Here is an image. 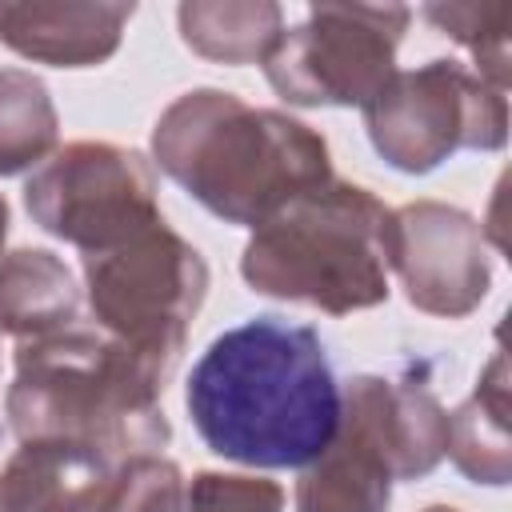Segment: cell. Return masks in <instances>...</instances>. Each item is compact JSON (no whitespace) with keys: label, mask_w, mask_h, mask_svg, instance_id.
Returning a JSON list of instances; mask_svg holds the SVG:
<instances>
[{"label":"cell","mask_w":512,"mask_h":512,"mask_svg":"<svg viewBox=\"0 0 512 512\" xmlns=\"http://www.w3.org/2000/svg\"><path fill=\"white\" fill-rule=\"evenodd\" d=\"M444 456L472 484H508L512 476V444H508V360L496 352L476 380V392L448 412V444Z\"/></svg>","instance_id":"5bb4252c"},{"label":"cell","mask_w":512,"mask_h":512,"mask_svg":"<svg viewBox=\"0 0 512 512\" xmlns=\"http://www.w3.org/2000/svg\"><path fill=\"white\" fill-rule=\"evenodd\" d=\"M80 264L96 328L172 376L208 296L204 256L160 220L116 248L80 256Z\"/></svg>","instance_id":"8992f818"},{"label":"cell","mask_w":512,"mask_h":512,"mask_svg":"<svg viewBox=\"0 0 512 512\" xmlns=\"http://www.w3.org/2000/svg\"><path fill=\"white\" fill-rule=\"evenodd\" d=\"M448 412L420 380L352 376L328 448L296 480V512H388L396 480L444 460Z\"/></svg>","instance_id":"5b68a950"},{"label":"cell","mask_w":512,"mask_h":512,"mask_svg":"<svg viewBox=\"0 0 512 512\" xmlns=\"http://www.w3.org/2000/svg\"><path fill=\"white\" fill-rule=\"evenodd\" d=\"M388 268H396L412 308L444 320L476 312L492 288L480 220L440 200H412L392 212Z\"/></svg>","instance_id":"30bf717a"},{"label":"cell","mask_w":512,"mask_h":512,"mask_svg":"<svg viewBox=\"0 0 512 512\" xmlns=\"http://www.w3.org/2000/svg\"><path fill=\"white\" fill-rule=\"evenodd\" d=\"M176 20L184 44L216 64H264L284 32V8L272 0H188Z\"/></svg>","instance_id":"9a60e30c"},{"label":"cell","mask_w":512,"mask_h":512,"mask_svg":"<svg viewBox=\"0 0 512 512\" xmlns=\"http://www.w3.org/2000/svg\"><path fill=\"white\" fill-rule=\"evenodd\" d=\"M164 388V368L108 332L76 324L16 348L4 416L20 444H72L116 468L172 440Z\"/></svg>","instance_id":"3957f363"},{"label":"cell","mask_w":512,"mask_h":512,"mask_svg":"<svg viewBox=\"0 0 512 512\" xmlns=\"http://www.w3.org/2000/svg\"><path fill=\"white\" fill-rule=\"evenodd\" d=\"M404 4H312L264 56V76L300 108H364L396 72Z\"/></svg>","instance_id":"ba28073f"},{"label":"cell","mask_w":512,"mask_h":512,"mask_svg":"<svg viewBox=\"0 0 512 512\" xmlns=\"http://www.w3.org/2000/svg\"><path fill=\"white\" fill-rule=\"evenodd\" d=\"M104 512H184V472L160 452L132 456L116 464Z\"/></svg>","instance_id":"ac0fdd59"},{"label":"cell","mask_w":512,"mask_h":512,"mask_svg":"<svg viewBox=\"0 0 512 512\" xmlns=\"http://www.w3.org/2000/svg\"><path fill=\"white\" fill-rule=\"evenodd\" d=\"M424 512H460V508H452V504H428Z\"/></svg>","instance_id":"44dd1931"},{"label":"cell","mask_w":512,"mask_h":512,"mask_svg":"<svg viewBox=\"0 0 512 512\" xmlns=\"http://www.w3.org/2000/svg\"><path fill=\"white\" fill-rule=\"evenodd\" d=\"M184 512H284V488L264 476L196 472L184 484Z\"/></svg>","instance_id":"d6986e66"},{"label":"cell","mask_w":512,"mask_h":512,"mask_svg":"<svg viewBox=\"0 0 512 512\" xmlns=\"http://www.w3.org/2000/svg\"><path fill=\"white\" fill-rule=\"evenodd\" d=\"M184 404L208 452L248 468H304L336 432L340 384L316 328L256 316L208 344Z\"/></svg>","instance_id":"6da1fadb"},{"label":"cell","mask_w":512,"mask_h":512,"mask_svg":"<svg viewBox=\"0 0 512 512\" xmlns=\"http://www.w3.org/2000/svg\"><path fill=\"white\" fill-rule=\"evenodd\" d=\"M112 464L72 444H20L0 468V512H104Z\"/></svg>","instance_id":"7c38bea8"},{"label":"cell","mask_w":512,"mask_h":512,"mask_svg":"<svg viewBox=\"0 0 512 512\" xmlns=\"http://www.w3.org/2000/svg\"><path fill=\"white\" fill-rule=\"evenodd\" d=\"M372 148L408 176L440 168L460 148L500 152L508 140V100L460 60H428L392 80L360 108Z\"/></svg>","instance_id":"52a82bcc"},{"label":"cell","mask_w":512,"mask_h":512,"mask_svg":"<svg viewBox=\"0 0 512 512\" xmlns=\"http://www.w3.org/2000/svg\"><path fill=\"white\" fill-rule=\"evenodd\" d=\"M4 240H8V204L0 196V256H4Z\"/></svg>","instance_id":"ffe728a7"},{"label":"cell","mask_w":512,"mask_h":512,"mask_svg":"<svg viewBox=\"0 0 512 512\" xmlns=\"http://www.w3.org/2000/svg\"><path fill=\"white\" fill-rule=\"evenodd\" d=\"M60 116L48 84L24 68H0V176H20L52 156Z\"/></svg>","instance_id":"2e32d148"},{"label":"cell","mask_w":512,"mask_h":512,"mask_svg":"<svg viewBox=\"0 0 512 512\" xmlns=\"http://www.w3.org/2000/svg\"><path fill=\"white\" fill-rule=\"evenodd\" d=\"M136 4H80V0H0V44L24 60L52 68L104 64L124 36Z\"/></svg>","instance_id":"8fae6325"},{"label":"cell","mask_w":512,"mask_h":512,"mask_svg":"<svg viewBox=\"0 0 512 512\" xmlns=\"http://www.w3.org/2000/svg\"><path fill=\"white\" fill-rule=\"evenodd\" d=\"M28 216L80 256L124 244L160 224L156 172L136 148L108 140H76L52 152L24 184Z\"/></svg>","instance_id":"9c48e42d"},{"label":"cell","mask_w":512,"mask_h":512,"mask_svg":"<svg viewBox=\"0 0 512 512\" xmlns=\"http://www.w3.org/2000/svg\"><path fill=\"white\" fill-rule=\"evenodd\" d=\"M80 288L48 248H16L0 256V332L24 340L76 328Z\"/></svg>","instance_id":"4fadbf2b"},{"label":"cell","mask_w":512,"mask_h":512,"mask_svg":"<svg viewBox=\"0 0 512 512\" xmlns=\"http://www.w3.org/2000/svg\"><path fill=\"white\" fill-rule=\"evenodd\" d=\"M392 208L352 180H324L252 228L240 276L252 292L328 316L388 300Z\"/></svg>","instance_id":"277c9868"},{"label":"cell","mask_w":512,"mask_h":512,"mask_svg":"<svg viewBox=\"0 0 512 512\" xmlns=\"http://www.w3.org/2000/svg\"><path fill=\"white\" fill-rule=\"evenodd\" d=\"M152 160L196 204L240 228H260L288 200L332 180L328 140L316 128L224 88L176 96L152 128Z\"/></svg>","instance_id":"7a4b0ae2"},{"label":"cell","mask_w":512,"mask_h":512,"mask_svg":"<svg viewBox=\"0 0 512 512\" xmlns=\"http://www.w3.org/2000/svg\"><path fill=\"white\" fill-rule=\"evenodd\" d=\"M424 20L464 44L476 60V76L496 92H508V28L512 4H428Z\"/></svg>","instance_id":"e0dca14e"}]
</instances>
